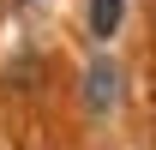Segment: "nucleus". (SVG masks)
<instances>
[{
  "mask_svg": "<svg viewBox=\"0 0 156 150\" xmlns=\"http://www.w3.org/2000/svg\"><path fill=\"white\" fill-rule=\"evenodd\" d=\"M120 102V72L114 60H90V72H84V108L90 114H108Z\"/></svg>",
  "mask_w": 156,
  "mask_h": 150,
  "instance_id": "nucleus-1",
  "label": "nucleus"
},
{
  "mask_svg": "<svg viewBox=\"0 0 156 150\" xmlns=\"http://www.w3.org/2000/svg\"><path fill=\"white\" fill-rule=\"evenodd\" d=\"M120 12H126V0H90V36L108 42L120 30Z\"/></svg>",
  "mask_w": 156,
  "mask_h": 150,
  "instance_id": "nucleus-2",
  "label": "nucleus"
}]
</instances>
